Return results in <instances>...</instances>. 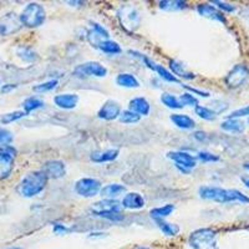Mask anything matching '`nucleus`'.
<instances>
[{
	"label": "nucleus",
	"instance_id": "16",
	"mask_svg": "<svg viewBox=\"0 0 249 249\" xmlns=\"http://www.w3.org/2000/svg\"><path fill=\"white\" fill-rule=\"evenodd\" d=\"M197 12L201 17L207 18V19L215 20V21H219V23H227L226 17L223 15V13L221 10H218L215 6L211 5V4H199L197 6Z\"/></svg>",
	"mask_w": 249,
	"mask_h": 249
},
{
	"label": "nucleus",
	"instance_id": "22",
	"mask_svg": "<svg viewBox=\"0 0 249 249\" xmlns=\"http://www.w3.org/2000/svg\"><path fill=\"white\" fill-rule=\"evenodd\" d=\"M126 192V187L120 183H111L106 187H102L100 191V195L104 197V199H116L119 196Z\"/></svg>",
	"mask_w": 249,
	"mask_h": 249
},
{
	"label": "nucleus",
	"instance_id": "48",
	"mask_svg": "<svg viewBox=\"0 0 249 249\" xmlns=\"http://www.w3.org/2000/svg\"><path fill=\"white\" fill-rule=\"evenodd\" d=\"M137 249H148V248H137Z\"/></svg>",
	"mask_w": 249,
	"mask_h": 249
},
{
	"label": "nucleus",
	"instance_id": "32",
	"mask_svg": "<svg viewBox=\"0 0 249 249\" xmlns=\"http://www.w3.org/2000/svg\"><path fill=\"white\" fill-rule=\"evenodd\" d=\"M155 72L157 75H159L160 77H161L162 80H164L166 82H176V84H179V85H182V82L179 81V79H177V77L175 76V75L171 72V71H168L167 69L163 68L162 65H159V64H156V68H155Z\"/></svg>",
	"mask_w": 249,
	"mask_h": 249
},
{
	"label": "nucleus",
	"instance_id": "17",
	"mask_svg": "<svg viewBox=\"0 0 249 249\" xmlns=\"http://www.w3.org/2000/svg\"><path fill=\"white\" fill-rule=\"evenodd\" d=\"M54 104L62 110H72L79 104V96L76 93L71 92L59 93V95L54 96Z\"/></svg>",
	"mask_w": 249,
	"mask_h": 249
},
{
	"label": "nucleus",
	"instance_id": "4",
	"mask_svg": "<svg viewBox=\"0 0 249 249\" xmlns=\"http://www.w3.org/2000/svg\"><path fill=\"white\" fill-rule=\"evenodd\" d=\"M117 19H119L122 29L130 34L135 33L141 24V14H140L139 9L131 4H124L120 6L117 10Z\"/></svg>",
	"mask_w": 249,
	"mask_h": 249
},
{
	"label": "nucleus",
	"instance_id": "15",
	"mask_svg": "<svg viewBox=\"0 0 249 249\" xmlns=\"http://www.w3.org/2000/svg\"><path fill=\"white\" fill-rule=\"evenodd\" d=\"M41 171L45 173L48 178L59 179L66 175V166L62 161L53 160V161L46 162L43 166V168H41Z\"/></svg>",
	"mask_w": 249,
	"mask_h": 249
},
{
	"label": "nucleus",
	"instance_id": "2",
	"mask_svg": "<svg viewBox=\"0 0 249 249\" xmlns=\"http://www.w3.org/2000/svg\"><path fill=\"white\" fill-rule=\"evenodd\" d=\"M48 177L43 171H34L29 172L28 175L21 179L18 187V192L25 197V198H31L36 195L43 192L48 184Z\"/></svg>",
	"mask_w": 249,
	"mask_h": 249
},
{
	"label": "nucleus",
	"instance_id": "11",
	"mask_svg": "<svg viewBox=\"0 0 249 249\" xmlns=\"http://www.w3.org/2000/svg\"><path fill=\"white\" fill-rule=\"evenodd\" d=\"M23 28L19 15L15 13H6L0 17V36H10L19 33Z\"/></svg>",
	"mask_w": 249,
	"mask_h": 249
},
{
	"label": "nucleus",
	"instance_id": "51",
	"mask_svg": "<svg viewBox=\"0 0 249 249\" xmlns=\"http://www.w3.org/2000/svg\"><path fill=\"white\" fill-rule=\"evenodd\" d=\"M248 122H249V121H248Z\"/></svg>",
	"mask_w": 249,
	"mask_h": 249
},
{
	"label": "nucleus",
	"instance_id": "5",
	"mask_svg": "<svg viewBox=\"0 0 249 249\" xmlns=\"http://www.w3.org/2000/svg\"><path fill=\"white\" fill-rule=\"evenodd\" d=\"M20 21L26 28H39L46 20V12L44 6L39 3H30L23 9L19 15Z\"/></svg>",
	"mask_w": 249,
	"mask_h": 249
},
{
	"label": "nucleus",
	"instance_id": "33",
	"mask_svg": "<svg viewBox=\"0 0 249 249\" xmlns=\"http://www.w3.org/2000/svg\"><path fill=\"white\" fill-rule=\"evenodd\" d=\"M17 54L20 59L28 62L35 61L37 59L36 53L31 48H29V46H20V48H18Z\"/></svg>",
	"mask_w": 249,
	"mask_h": 249
},
{
	"label": "nucleus",
	"instance_id": "18",
	"mask_svg": "<svg viewBox=\"0 0 249 249\" xmlns=\"http://www.w3.org/2000/svg\"><path fill=\"white\" fill-rule=\"evenodd\" d=\"M146 201H144L143 196L140 195L137 192H130L127 195H124V197L122 198L121 206L122 208H126V210H141L143 208Z\"/></svg>",
	"mask_w": 249,
	"mask_h": 249
},
{
	"label": "nucleus",
	"instance_id": "43",
	"mask_svg": "<svg viewBox=\"0 0 249 249\" xmlns=\"http://www.w3.org/2000/svg\"><path fill=\"white\" fill-rule=\"evenodd\" d=\"M53 231H54L56 234H64V233L69 232V228L64 226L62 223H54L53 224Z\"/></svg>",
	"mask_w": 249,
	"mask_h": 249
},
{
	"label": "nucleus",
	"instance_id": "39",
	"mask_svg": "<svg viewBox=\"0 0 249 249\" xmlns=\"http://www.w3.org/2000/svg\"><path fill=\"white\" fill-rule=\"evenodd\" d=\"M13 139L14 137H13V133L10 131L6 130V128L0 127V147L12 143Z\"/></svg>",
	"mask_w": 249,
	"mask_h": 249
},
{
	"label": "nucleus",
	"instance_id": "12",
	"mask_svg": "<svg viewBox=\"0 0 249 249\" xmlns=\"http://www.w3.org/2000/svg\"><path fill=\"white\" fill-rule=\"evenodd\" d=\"M76 76H93L105 77L107 75V69L97 61H88L80 64L74 70Z\"/></svg>",
	"mask_w": 249,
	"mask_h": 249
},
{
	"label": "nucleus",
	"instance_id": "27",
	"mask_svg": "<svg viewBox=\"0 0 249 249\" xmlns=\"http://www.w3.org/2000/svg\"><path fill=\"white\" fill-rule=\"evenodd\" d=\"M155 222L164 235H168V237H175V235H177L179 233V227L177 226V224L166 222L164 219H155Z\"/></svg>",
	"mask_w": 249,
	"mask_h": 249
},
{
	"label": "nucleus",
	"instance_id": "38",
	"mask_svg": "<svg viewBox=\"0 0 249 249\" xmlns=\"http://www.w3.org/2000/svg\"><path fill=\"white\" fill-rule=\"evenodd\" d=\"M179 102H181L182 106H198V100L196 99L195 96H193L192 93L190 92H186L183 93V95H181V96L178 97Z\"/></svg>",
	"mask_w": 249,
	"mask_h": 249
},
{
	"label": "nucleus",
	"instance_id": "35",
	"mask_svg": "<svg viewBox=\"0 0 249 249\" xmlns=\"http://www.w3.org/2000/svg\"><path fill=\"white\" fill-rule=\"evenodd\" d=\"M119 120L121 124H137V122H140L141 116H140V115H137V113L132 112V111L126 110V111H121V113H120V116H119Z\"/></svg>",
	"mask_w": 249,
	"mask_h": 249
},
{
	"label": "nucleus",
	"instance_id": "14",
	"mask_svg": "<svg viewBox=\"0 0 249 249\" xmlns=\"http://www.w3.org/2000/svg\"><path fill=\"white\" fill-rule=\"evenodd\" d=\"M120 113H121V106L119 102L115 100H107L97 111V117L105 121H112L119 119Z\"/></svg>",
	"mask_w": 249,
	"mask_h": 249
},
{
	"label": "nucleus",
	"instance_id": "36",
	"mask_svg": "<svg viewBox=\"0 0 249 249\" xmlns=\"http://www.w3.org/2000/svg\"><path fill=\"white\" fill-rule=\"evenodd\" d=\"M24 116H26V113L24 111H13V112L4 113L0 116V122L3 124H9L12 122L18 121V120L23 119Z\"/></svg>",
	"mask_w": 249,
	"mask_h": 249
},
{
	"label": "nucleus",
	"instance_id": "24",
	"mask_svg": "<svg viewBox=\"0 0 249 249\" xmlns=\"http://www.w3.org/2000/svg\"><path fill=\"white\" fill-rule=\"evenodd\" d=\"M116 84L121 88L126 89H136L140 88V81L136 79V76H133L130 72H121L117 75L116 77Z\"/></svg>",
	"mask_w": 249,
	"mask_h": 249
},
{
	"label": "nucleus",
	"instance_id": "31",
	"mask_svg": "<svg viewBox=\"0 0 249 249\" xmlns=\"http://www.w3.org/2000/svg\"><path fill=\"white\" fill-rule=\"evenodd\" d=\"M161 102L163 104L164 106H166V107L172 108V110H179V108L183 107V106L181 105V102H179L178 97H176L175 95H172V93H168V92L162 93Z\"/></svg>",
	"mask_w": 249,
	"mask_h": 249
},
{
	"label": "nucleus",
	"instance_id": "42",
	"mask_svg": "<svg viewBox=\"0 0 249 249\" xmlns=\"http://www.w3.org/2000/svg\"><path fill=\"white\" fill-rule=\"evenodd\" d=\"M244 116H249V106H246V107L238 108V110L233 111L230 116H228V119H239V117Z\"/></svg>",
	"mask_w": 249,
	"mask_h": 249
},
{
	"label": "nucleus",
	"instance_id": "20",
	"mask_svg": "<svg viewBox=\"0 0 249 249\" xmlns=\"http://www.w3.org/2000/svg\"><path fill=\"white\" fill-rule=\"evenodd\" d=\"M170 69L171 72L175 75L177 79L181 77L184 80H193L196 77V75L193 74L192 71H190L186 68L184 64H182L178 60H170Z\"/></svg>",
	"mask_w": 249,
	"mask_h": 249
},
{
	"label": "nucleus",
	"instance_id": "1",
	"mask_svg": "<svg viewBox=\"0 0 249 249\" xmlns=\"http://www.w3.org/2000/svg\"><path fill=\"white\" fill-rule=\"evenodd\" d=\"M198 195L202 199L214 201L218 203H249V197L238 190H224L221 187L203 186L199 188Z\"/></svg>",
	"mask_w": 249,
	"mask_h": 249
},
{
	"label": "nucleus",
	"instance_id": "3",
	"mask_svg": "<svg viewBox=\"0 0 249 249\" xmlns=\"http://www.w3.org/2000/svg\"><path fill=\"white\" fill-rule=\"evenodd\" d=\"M91 213L97 217L106 218L113 222H120L124 219L122 206L116 199H101L91 206Z\"/></svg>",
	"mask_w": 249,
	"mask_h": 249
},
{
	"label": "nucleus",
	"instance_id": "49",
	"mask_svg": "<svg viewBox=\"0 0 249 249\" xmlns=\"http://www.w3.org/2000/svg\"><path fill=\"white\" fill-rule=\"evenodd\" d=\"M10 249H20V248H10Z\"/></svg>",
	"mask_w": 249,
	"mask_h": 249
},
{
	"label": "nucleus",
	"instance_id": "50",
	"mask_svg": "<svg viewBox=\"0 0 249 249\" xmlns=\"http://www.w3.org/2000/svg\"><path fill=\"white\" fill-rule=\"evenodd\" d=\"M0 84H1V80H0Z\"/></svg>",
	"mask_w": 249,
	"mask_h": 249
},
{
	"label": "nucleus",
	"instance_id": "9",
	"mask_svg": "<svg viewBox=\"0 0 249 249\" xmlns=\"http://www.w3.org/2000/svg\"><path fill=\"white\" fill-rule=\"evenodd\" d=\"M249 77V68L244 64H237L230 70V72L224 77L227 88L238 89L243 85Z\"/></svg>",
	"mask_w": 249,
	"mask_h": 249
},
{
	"label": "nucleus",
	"instance_id": "13",
	"mask_svg": "<svg viewBox=\"0 0 249 249\" xmlns=\"http://www.w3.org/2000/svg\"><path fill=\"white\" fill-rule=\"evenodd\" d=\"M86 39H88L89 44H90L92 48L99 49V46L101 45L104 41L110 40V34H108V31L106 30L101 24L91 21V28L88 30Z\"/></svg>",
	"mask_w": 249,
	"mask_h": 249
},
{
	"label": "nucleus",
	"instance_id": "6",
	"mask_svg": "<svg viewBox=\"0 0 249 249\" xmlns=\"http://www.w3.org/2000/svg\"><path fill=\"white\" fill-rule=\"evenodd\" d=\"M217 232L211 228H199L191 233L188 243L193 249H212L215 247Z\"/></svg>",
	"mask_w": 249,
	"mask_h": 249
},
{
	"label": "nucleus",
	"instance_id": "21",
	"mask_svg": "<svg viewBox=\"0 0 249 249\" xmlns=\"http://www.w3.org/2000/svg\"><path fill=\"white\" fill-rule=\"evenodd\" d=\"M119 150L111 148L105 151H96L90 155V160L95 163H106V162H112L119 157Z\"/></svg>",
	"mask_w": 249,
	"mask_h": 249
},
{
	"label": "nucleus",
	"instance_id": "40",
	"mask_svg": "<svg viewBox=\"0 0 249 249\" xmlns=\"http://www.w3.org/2000/svg\"><path fill=\"white\" fill-rule=\"evenodd\" d=\"M212 4H214L218 10H223L226 13L235 12V6L233 4L224 3V1H221V0H214V1H212Z\"/></svg>",
	"mask_w": 249,
	"mask_h": 249
},
{
	"label": "nucleus",
	"instance_id": "41",
	"mask_svg": "<svg viewBox=\"0 0 249 249\" xmlns=\"http://www.w3.org/2000/svg\"><path fill=\"white\" fill-rule=\"evenodd\" d=\"M197 159L201 160L202 162H217L219 161V157L211 152H207V151H201L197 155Z\"/></svg>",
	"mask_w": 249,
	"mask_h": 249
},
{
	"label": "nucleus",
	"instance_id": "45",
	"mask_svg": "<svg viewBox=\"0 0 249 249\" xmlns=\"http://www.w3.org/2000/svg\"><path fill=\"white\" fill-rule=\"evenodd\" d=\"M193 135H195V139L199 140V141H204V140H206V133L202 132V131H197V132H195Z\"/></svg>",
	"mask_w": 249,
	"mask_h": 249
},
{
	"label": "nucleus",
	"instance_id": "10",
	"mask_svg": "<svg viewBox=\"0 0 249 249\" xmlns=\"http://www.w3.org/2000/svg\"><path fill=\"white\" fill-rule=\"evenodd\" d=\"M167 157L172 160L175 162L176 167L183 173H190L191 170H193L197 166V160H196L195 156L188 152H184V151H171L167 153Z\"/></svg>",
	"mask_w": 249,
	"mask_h": 249
},
{
	"label": "nucleus",
	"instance_id": "30",
	"mask_svg": "<svg viewBox=\"0 0 249 249\" xmlns=\"http://www.w3.org/2000/svg\"><path fill=\"white\" fill-rule=\"evenodd\" d=\"M99 50H101L102 53H105V54L108 55H117L122 53V49L120 46V44L116 43V41H113V40H106V41H104L99 46Z\"/></svg>",
	"mask_w": 249,
	"mask_h": 249
},
{
	"label": "nucleus",
	"instance_id": "23",
	"mask_svg": "<svg viewBox=\"0 0 249 249\" xmlns=\"http://www.w3.org/2000/svg\"><path fill=\"white\" fill-rule=\"evenodd\" d=\"M171 121L173 122V124H176L177 127L182 128V130H192V128L196 127L195 120L191 119L187 115H183V113L171 115Z\"/></svg>",
	"mask_w": 249,
	"mask_h": 249
},
{
	"label": "nucleus",
	"instance_id": "44",
	"mask_svg": "<svg viewBox=\"0 0 249 249\" xmlns=\"http://www.w3.org/2000/svg\"><path fill=\"white\" fill-rule=\"evenodd\" d=\"M18 85H15V84H6V85H4L3 88H1V92L3 93H8L10 92L12 90H14V89H17Z\"/></svg>",
	"mask_w": 249,
	"mask_h": 249
},
{
	"label": "nucleus",
	"instance_id": "28",
	"mask_svg": "<svg viewBox=\"0 0 249 249\" xmlns=\"http://www.w3.org/2000/svg\"><path fill=\"white\" fill-rule=\"evenodd\" d=\"M175 211V206L173 204H164L162 207H157L150 211V215L153 219H164L166 217L171 214Z\"/></svg>",
	"mask_w": 249,
	"mask_h": 249
},
{
	"label": "nucleus",
	"instance_id": "26",
	"mask_svg": "<svg viewBox=\"0 0 249 249\" xmlns=\"http://www.w3.org/2000/svg\"><path fill=\"white\" fill-rule=\"evenodd\" d=\"M159 8L166 12H179L187 8V3L182 0H161L159 1Z\"/></svg>",
	"mask_w": 249,
	"mask_h": 249
},
{
	"label": "nucleus",
	"instance_id": "7",
	"mask_svg": "<svg viewBox=\"0 0 249 249\" xmlns=\"http://www.w3.org/2000/svg\"><path fill=\"white\" fill-rule=\"evenodd\" d=\"M17 150L12 144L0 147V181L9 178L12 175L17 159Z\"/></svg>",
	"mask_w": 249,
	"mask_h": 249
},
{
	"label": "nucleus",
	"instance_id": "37",
	"mask_svg": "<svg viewBox=\"0 0 249 249\" xmlns=\"http://www.w3.org/2000/svg\"><path fill=\"white\" fill-rule=\"evenodd\" d=\"M57 84H59L57 80H49V81L41 82V84H37V85L33 86V91L39 93L48 92V91L54 90V89L57 86Z\"/></svg>",
	"mask_w": 249,
	"mask_h": 249
},
{
	"label": "nucleus",
	"instance_id": "29",
	"mask_svg": "<svg viewBox=\"0 0 249 249\" xmlns=\"http://www.w3.org/2000/svg\"><path fill=\"white\" fill-rule=\"evenodd\" d=\"M44 107V101L43 100H40L39 97H35V96H31L28 97L26 100H24L23 102V108H24V112L26 115H29L30 112L35 110H39V108Z\"/></svg>",
	"mask_w": 249,
	"mask_h": 249
},
{
	"label": "nucleus",
	"instance_id": "47",
	"mask_svg": "<svg viewBox=\"0 0 249 249\" xmlns=\"http://www.w3.org/2000/svg\"><path fill=\"white\" fill-rule=\"evenodd\" d=\"M244 168L249 171V163H244Z\"/></svg>",
	"mask_w": 249,
	"mask_h": 249
},
{
	"label": "nucleus",
	"instance_id": "34",
	"mask_svg": "<svg viewBox=\"0 0 249 249\" xmlns=\"http://www.w3.org/2000/svg\"><path fill=\"white\" fill-rule=\"evenodd\" d=\"M195 112L197 116L201 117L202 120H206V121H214V120L217 119L215 112H213V111L211 110V107H206V106H196Z\"/></svg>",
	"mask_w": 249,
	"mask_h": 249
},
{
	"label": "nucleus",
	"instance_id": "25",
	"mask_svg": "<svg viewBox=\"0 0 249 249\" xmlns=\"http://www.w3.org/2000/svg\"><path fill=\"white\" fill-rule=\"evenodd\" d=\"M221 128L227 132L232 133H242L246 128V124L238 119H227L226 121L222 122Z\"/></svg>",
	"mask_w": 249,
	"mask_h": 249
},
{
	"label": "nucleus",
	"instance_id": "19",
	"mask_svg": "<svg viewBox=\"0 0 249 249\" xmlns=\"http://www.w3.org/2000/svg\"><path fill=\"white\" fill-rule=\"evenodd\" d=\"M128 110L140 116H147L151 111V105L144 97H133L128 104Z\"/></svg>",
	"mask_w": 249,
	"mask_h": 249
},
{
	"label": "nucleus",
	"instance_id": "46",
	"mask_svg": "<svg viewBox=\"0 0 249 249\" xmlns=\"http://www.w3.org/2000/svg\"><path fill=\"white\" fill-rule=\"evenodd\" d=\"M241 181L243 182V184L247 187V188H249V175L242 176V177H241Z\"/></svg>",
	"mask_w": 249,
	"mask_h": 249
},
{
	"label": "nucleus",
	"instance_id": "8",
	"mask_svg": "<svg viewBox=\"0 0 249 249\" xmlns=\"http://www.w3.org/2000/svg\"><path fill=\"white\" fill-rule=\"evenodd\" d=\"M101 188V182L96 178H90V177L80 178L79 181H76L74 187L75 192L84 198H92L95 196L100 195Z\"/></svg>",
	"mask_w": 249,
	"mask_h": 249
}]
</instances>
